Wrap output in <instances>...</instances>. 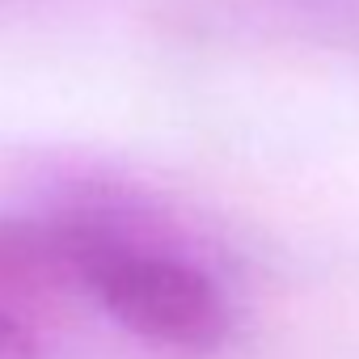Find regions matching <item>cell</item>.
I'll return each instance as SVG.
<instances>
[{
    "label": "cell",
    "instance_id": "6da1fadb",
    "mask_svg": "<svg viewBox=\"0 0 359 359\" xmlns=\"http://www.w3.org/2000/svg\"><path fill=\"white\" fill-rule=\"evenodd\" d=\"M81 300H93L131 338L203 359L224 346L233 304L208 258L165 216L114 195L55 208Z\"/></svg>",
    "mask_w": 359,
    "mask_h": 359
},
{
    "label": "cell",
    "instance_id": "7a4b0ae2",
    "mask_svg": "<svg viewBox=\"0 0 359 359\" xmlns=\"http://www.w3.org/2000/svg\"><path fill=\"white\" fill-rule=\"evenodd\" d=\"M76 296L81 292L60 224L51 216H0V313L30 321Z\"/></svg>",
    "mask_w": 359,
    "mask_h": 359
},
{
    "label": "cell",
    "instance_id": "3957f363",
    "mask_svg": "<svg viewBox=\"0 0 359 359\" xmlns=\"http://www.w3.org/2000/svg\"><path fill=\"white\" fill-rule=\"evenodd\" d=\"M0 359H43L30 325L18 317H5V313H0Z\"/></svg>",
    "mask_w": 359,
    "mask_h": 359
}]
</instances>
